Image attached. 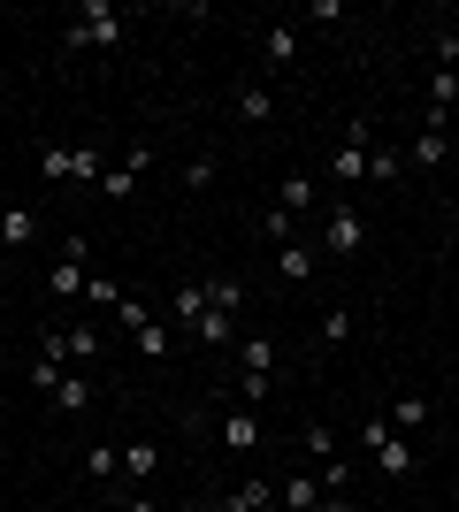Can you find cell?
Returning a JSON list of instances; mask_svg holds the SVG:
<instances>
[{
  "mask_svg": "<svg viewBox=\"0 0 459 512\" xmlns=\"http://www.w3.org/2000/svg\"><path fill=\"white\" fill-rule=\"evenodd\" d=\"M360 451H368V459H375V467H383V474H391V482H406V474L421 467L414 436H398L391 421H368V428H360Z\"/></svg>",
  "mask_w": 459,
  "mask_h": 512,
  "instance_id": "1",
  "label": "cell"
},
{
  "mask_svg": "<svg viewBox=\"0 0 459 512\" xmlns=\"http://www.w3.org/2000/svg\"><path fill=\"white\" fill-rule=\"evenodd\" d=\"M62 46L69 54H85V46H123V16H115L108 0H85L77 23H62Z\"/></svg>",
  "mask_w": 459,
  "mask_h": 512,
  "instance_id": "2",
  "label": "cell"
},
{
  "mask_svg": "<svg viewBox=\"0 0 459 512\" xmlns=\"http://www.w3.org/2000/svg\"><path fill=\"white\" fill-rule=\"evenodd\" d=\"M268 390H276V344L245 337V352H238V398H245V406H261Z\"/></svg>",
  "mask_w": 459,
  "mask_h": 512,
  "instance_id": "3",
  "label": "cell"
},
{
  "mask_svg": "<svg viewBox=\"0 0 459 512\" xmlns=\"http://www.w3.org/2000/svg\"><path fill=\"white\" fill-rule=\"evenodd\" d=\"M368 153H375L368 123H352V130H345V146L329 153V176H337V184H360V176H368Z\"/></svg>",
  "mask_w": 459,
  "mask_h": 512,
  "instance_id": "4",
  "label": "cell"
},
{
  "mask_svg": "<svg viewBox=\"0 0 459 512\" xmlns=\"http://www.w3.org/2000/svg\"><path fill=\"white\" fill-rule=\"evenodd\" d=\"M360 245H368V222H360L352 207H337V214H329V230H322V260H352Z\"/></svg>",
  "mask_w": 459,
  "mask_h": 512,
  "instance_id": "5",
  "label": "cell"
},
{
  "mask_svg": "<svg viewBox=\"0 0 459 512\" xmlns=\"http://www.w3.org/2000/svg\"><path fill=\"white\" fill-rule=\"evenodd\" d=\"M146 169H153V146H123V161H115V169L100 176V192H108V199H131Z\"/></svg>",
  "mask_w": 459,
  "mask_h": 512,
  "instance_id": "6",
  "label": "cell"
},
{
  "mask_svg": "<svg viewBox=\"0 0 459 512\" xmlns=\"http://www.w3.org/2000/svg\"><path fill=\"white\" fill-rule=\"evenodd\" d=\"M276 276H284L291 291H299V283H314V276H322V245H299V237H291V245H276Z\"/></svg>",
  "mask_w": 459,
  "mask_h": 512,
  "instance_id": "7",
  "label": "cell"
},
{
  "mask_svg": "<svg viewBox=\"0 0 459 512\" xmlns=\"http://www.w3.org/2000/svg\"><path fill=\"white\" fill-rule=\"evenodd\" d=\"M276 505H284V512H314V505H322V474H291L284 490H276Z\"/></svg>",
  "mask_w": 459,
  "mask_h": 512,
  "instance_id": "8",
  "label": "cell"
},
{
  "mask_svg": "<svg viewBox=\"0 0 459 512\" xmlns=\"http://www.w3.org/2000/svg\"><path fill=\"white\" fill-rule=\"evenodd\" d=\"M421 100H429V115H452V107H459V69H429Z\"/></svg>",
  "mask_w": 459,
  "mask_h": 512,
  "instance_id": "9",
  "label": "cell"
},
{
  "mask_svg": "<svg viewBox=\"0 0 459 512\" xmlns=\"http://www.w3.org/2000/svg\"><path fill=\"white\" fill-rule=\"evenodd\" d=\"M268 115H276V92H268V85H245V92H238V123H245V130H261Z\"/></svg>",
  "mask_w": 459,
  "mask_h": 512,
  "instance_id": "10",
  "label": "cell"
},
{
  "mask_svg": "<svg viewBox=\"0 0 459 512\" xmlns=\"http://www.w3.org/2000/svg\"><path fill=\"white\" fill-rule=\"evenodd\" d=\"M222 444H230V451H253V444H261V421H253V406H238L230 421H222Z\"/></svg>",
  "mask_w": 459,
  "mask_h": 512,
  "instance_id": "11",
  "label": "cell"
},
{
  "mask_svg": "<svg viewBox=\"0 0 459 512\" xmlns=\"http://www.w3.org/2000/svg\"><path fill=\"white\" fill-rule=\"evenodd\" d=\"M230 321H238V314H222V306H207V314L192 321V337L207 344V352H222V344H230Z\"/></svg>",
  "mask_w": 459,
  "mask_h": 512,
  "instance_id": "12",
  "label": "cell"
},
{
  "mask_svg": "<svg viewBox=\"0 0 459 512\" xmlns=\"http://www.w3.org/2000/svg\"><path fill=\"white\" fill-rule=\"evenodd\" d=\"M85 260H62V268H54V276H46V291H54V299H85Z\"/></svg>",
  "mask_w": 459,
  "mask_h": 512,
  "instance_id": "13",
  "label": "cell"
},
{
  "mask_svg": "<svg viewBox=\"0 0 459 512\" xmlns=\"http://www.w3.org/2000/svg\"><path fill=\"white\" fill-rule=\"evenodd\" d=\"M31 237H39L31 207H0V245H31Z\"/></svg>",
  "mask_w": 459,
  "mask_h": 512,
  "instance_id": "14",
  "label": "cell"
},
{
  "mask_svg": "<svg viewBox=\"0 0 459 512\" xmlns=\"http://www.w3.org/2000/svg\"><path fill=\"white\" fill-rule=\"evenodd\" d=\"M54 406H62V413H85V406H92V383L77 375V367H69L62 383H54Z\"/></svg>",
  "mask_w": 459,
  "mask_h": 512,
  "instance_id": "15",
  "label": "cell"
},
{
  "mask_svg": "<svg viewBox=\"0 0 459 512\" xmlns=\"http://www.w3.org/2000/svg\"><path fill=\"white\" fill-rule=\"evenodd\" d=\"M268 505H276V490H268V482H238L222 512H268Z\"/></svg>",
  "mask_w": 459,
  "mask_h": 512,
  "instance_id": "16",
  "label": "cell"
},
{
  "mask_svg": "<svg viewBox=\"0 0 459 512\" xmlns=\"http://www.w3.org/2000/svg\"><path fill=\"white\" fill-rule=\"evenodd\" d=\"M261 54H268V62H276V69H284L291 54H299V23H276V31H268V39H261Z\"/></svg>",
  "mask_w": 459,
  "mask_h": 512,
  "instance_id": "17",
  "label": "cell"
},
{
  "mask_svg": "<svg viewBox=\"0 0 459 512\" xmlns=\"http://www.w3.org/2000/svg\"><path fill=\"white\" fill-rule=\"evenodd\" d=\"M391 428H398V436L429 428V398H398V406H391Z\"/></svg>",
  "mask_w": 459,
  "mask_h": 512,
  "instance_id": "18",
  "label": "cell"
},
{
  "mask_svg": "<svg viewBox=\"0 0 459 512\" xmlns=\"http://www.w3.org/2000/svg\"><path fill=\"white\" fill-rule=\"evenodd\" d=\"M153 467H161V444H123V474H131V482H146Z\"/></svg>",
  "mask_w": 459,
  "mask_h": 512,
  "instance_id": "19",
  "label": "cell"
},
{
  "mask_svg": "<svg viewBox=\"0 0 459 512\" xmlns=\"http://www.w3.org/2000/svg\"><path fill=\"white\" fill-rule=\"evenodd\" d=\"M444 153H452V138H444V130H421L414 138V169H437Z\"/></svg>",
  "mask_w": 459,
  "mask_h": 512,
  "instance_id": "20",
  "label": "cell"
},
{
  "mask_svg": "<svg viewBox=\"0 0 459 512\" xmlns=\"http://www.w3.org/2000/svg\"><path fill=\"white\" fill-rule=\"evenodd\" d=\"M85 299L100 306V314H115V306L131 299V291H123V283H115V276H92V283H85Z\"/></svg>",
  "mask_w": 459,
  "mask_h": 512,
  "instance_id": "21",
  "label": "cell"
},
{
  "mask_svg": "<svg viewBox=\"0 0 459 512\" xmlns=\"http://www.w3.org/2000/svg\"><path fill=\"white\" fill-rule=\"evenodd\" d=\"M207 306H222V314H238V306H245V283H238V276H215V283H207Z\"/></svg>",
  "mask_w": 459,
  "mask_h": 512,
  "instance_id": "22",
  "label": "cell"
},
{
  "mask_svg": "<svg viewBox=\"0 0 459 512\" xmlns=\"http://www.w3.org/2000/svg\"><path fill=\"white\" fill-rule=\"evenodd\" d=\"M284 214H306L314 207V176H284V199H276Z\"/></svg>",
  "mask_w": 459,
  "mask_h": 512,
  "instance_id": "23",
  "label": "cell"
},
{
  "mask_svg": "<svg viewBox=\"0 0 459 512\" xmlns=\"http://www.w3.org/2000/svg\"><path fill=\"white\" fill-rule=\"evenodd\" d=\"M199 314H207V283H184V291H176V321H184V329H192Z\"/></svg>",
  "mask_w": 459,
  "mask_h": 512,
  "instance_id": "24",
  "label": "cell"
},
{
  "mask_svg": "<svg viewBox=\"0 0 459 512\" xmlns=\"http://www.w3.org/2000/svg\"><path fill=\"white\" fill-rule=\"evenodd\" d=\"M85 474H92V482H115V474H123V451H108V444L85 451Z\"/></svg>",
  "mask_w": 459,
  "mask_h": 512,
  "instance_id": "25",
  "label": "cell"
},
{
  "mask_svg": "<svg viewBox=\"0 0 459 512\" xmlns=\"http://www.w3.org/2000/svg\"><path fill=\"white\" fill-rule=\"evenodd\" d=\"M314 337H322V344H345V337H352V306H329V314H322V329H314Z\"/></svg>",
  "mask_w": 459,
  "mask_h": 512,
  "instance_id": "26",
  "label": "cell"
},
{
  "mask_svg": "<svg viewBox=\"0 0 459 512\" xmlns=\"http://www.w3.org/2000/svg\"><path fill=\"white\" fill-rule=\"evenodd\" d=\"M62 337H69V367H85L100 352V329H62Z\"/></svg>",
  "mask_w": 459,
  "mask_h": 512,
  "instance_id": "27",
  "label": "cell"
},
{
  "mask_svg": "<svg viewBox=\"0 0 459 512\" xmlns=\"http://www.w3.org/2000/svg\"><path fill=\"white\" fill-rule=\"evenodd\" d=\"M291 222H299V214H284V207H268V214H261V237H276V245H291Z\"/></svg>",
  "mask_w": 459,
  "mask_h": 512,
  "instance_id": "28",
  "label": "cell"
},
{
  "mask_svg": "<svg viewBox=\"0 0 459 512\" xmlns=\"http://www.w3.org/2000/svg\"><path fill=\"white\" fill-rule=\"evenodd\" d=\"M207 184H215V161H207V153H199V161H184V192H207Z\"/></svg>",
  "mask_w": 459,
  "mask_h": 512,
  "instance_id": "29",
  "label": "cell"
},
{
  "mask_svg": "<svg viewBox=\"0 0 459 512\" xmlns=\"http://www.w3.org/2000/svg\"><path fill=\"white\" fill-rule=\"evenodd\" d=\"M131 344H138V352H146V360H161V352H169V329H153V321H146V329H138Z\"/></svg>",
  "mask_w": 459,
  "mask_h": 512,
  "instance_id": "30",
  "label": "cell"
},
{
  "mask_svg": "<svg viewBox=\"0 0 459 512\" xmlns=\"http://www.w3.org/2000/svg\"><path fill=\"white\" fill-rule=\"evenodd\" d=\"M299 451H314V459H329V451H337V436H329V428L314 421V428H306V436H299Z\"/></svg>",
  "mask_w": 459,
  "mask_h": 512,
  "instance_id": "31",
  "label": "cell"
},
{
  "mask_svg": "<svg viewBox=\"0 0 459 512\" xmlns=\"http://www.w3.org/2000/svg\"><path fill=\"white\" fill-rule=\"evenodd\" d=\"M368 176H375V184H391V176H398V153L375 146V153H368Z\"/></svg>",
  "mask_w": 459,
  "mask_h": 512,
  "instance_id": "32",
  "label": "cell"
},
{
  "mask_svg": "<svg viewBox=\"0 0 459 512\" xmlns=\"http://www.w3.org/2000/svg\"><path fill=\"white\" fill-rule=\"evenodd\" d=\"M314 512H352V505H345V490H329V497H322Z\"/></svg>",
  "mask_w": 459,
  "mask_h": 512,
  "instance_id": "33",
  "label": "cell"
},
{
  "mask_svg": "<svg viewBox=\"0 0 459 512\" xmlns=\"http://www.w3.org/2000/svg\"><path fill=\"white\" fill-rule=\"evenodd\" d=\"M123 512H161V505H153V497H131V505H123Z\"/></svg>",
  "mask_w": 459,
  "mask_h": 512,
  "instance_id": "34",
  "label": "cell"
},
{
  "mask_svg": "<svg viewBox=\"0 0 459 512\" xmlns=\"http://www.w3.org/2000/svg\"><path fill=\"white\" fill-rule=\"evenodd\" d=\"M176 512H215V505H176Z\"/></svg>",
  "mask_w": 459,
  "mask_h": 512,
  "instance_id": "35",
  "label": "cell"
}]
</instances>
